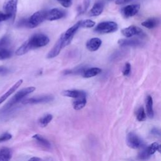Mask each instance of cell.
<instances>
[{"label":"cell","mask_w":161,"mask_h":161,"mask_svg":"<svg viewBox=\"0 0 161 161\" xmlns=\"http://www.w3.org/2000/svg\"><path fill=\"white\" fill-rule=\"evenodd\" d=\"M126 142L128 147L134 149L140 148L143 144L142 140L134 132H130L128 134Z\"/></svg>","instance_id":"cell-9"},{"label":"cell","mask_w":161,"mask_h":161,"mask_svg":"<svg viewBox=\"0 0 161 161\" xmlns=\"http://www.w3.org/2000/svg\"><path fill=\"white\" fill-rule=\"evenodd\" d=\"M8 73V69L7 68L0 66V75L6 74Z\"/></svg>","instance_id":"cell-37"},{"label":"cell","mask_w":161,"mask_h":161,"mask_svg":"<svg viewBox=\"0 0 161 161\" xmlns=\"http://www.w3.org/2000/svg\"><path fill=\"white\" fill-rule=\"evenodd\" d=\"M86 96H82V97L76 98L73 103V108L76 110H80L86 106Z\"/></svg>","instance_id":"cell-20"},{"label":"cell","mask_w":161,"mask_h":161,"mask_svg":"<svg viewBox=\"0 0 161 161\" xmlns=\"http://www.w3.org/2000/svg\"><path fill=\"white\" fill-rule=\"evenodd\" d=\"M36 88L34 86H30L23 88L19 91H18L13 97L9 100V102L0 110V113H3L7 112L10 108H12L15 105L23 100L27 95L33 92L36 90Z\"/></svg>","instance_id":"cell-2"},{"label":"cell","mask_w":161,"mask_h":161,"mask_svg":"<svg viewBox=\"0 0 161 161\" xmlns=\"http://www.w3.org/2000/svg\"><path fill=\"white\" fill-rule=\"evenodd\" d=\"M118 45L121 47H138L140 46L142 44V42L139 39H120L118 41Z\"/></svg>","instance_id":"cell-12"},{"label":"cell","mask_w":161,"mask_h":161,"mask_svg":"<svg viewBox=\"0 0 161 161\" xmlns=\"http://www.w3.org/2000/svg\"><path fill=\"white\" fill-rule=\"evenodd\" d=\"M105 7V3L103 1L96 2L91 10L89 12V16L90 17H97L100 15L103 12Z\"/></svg>","instance_id":"cell-13"},{"label":"cell","mask_w":161,"mask_h":161,"mask_svg":"<svg viewBox=\"0 0 161 161\" xmlns=\"http://www.w3.org/2000/svg\"><path fill=\"white\" fill-rule=\"evenodd\" d=\"M52 118H53V116L52 115L47 114V115L44 116L43 117H42L39 120V123L42 127H45L48 125V124L52 121Z\"/></svg>","instance_id":"cell-24"},{"label":"cell","mask_w":161,"mask_h":161,"mask_svg":"<svg viewBox=\"0 0 161 161\" xmlns=\"http://www.w3.org/2000/svg\"><path fill=\"white\" fill-rule=\"evenodd\" d=\"M140 9L139 4H133L126 6L121 9V14L125 18H130L137 14Z\"/></svg>","instance_id":"cell-10"},{"label":"cell","mask_w":161,"mask_h":161,"mask_svg":"<svg viewBox=\"0 0 161 161\" xmlns=\"http://www.w3.org/2000/svg\"><path fill=\"white\" fill-rule=\"evenodd\" d=\"M12 135L10 133L5 132L3 134L0 135V143L8 141L10 139H12Z\"/></svg>","instance_id":"cell-32"},{"label":"cell","mask_w":161,"mask_h":161,"mask_svg":"<svg viewBox=\"0 0 161 161\" xmlns=\"http://www.w3.org/2000/svg\"><path fill=\"white\" fill-rule=\"evenodd\" d=\"M118 29V24L112 21H102L97 25L94 28V31L97 33L105 34H111L117 31Z\"/></svg>","instance_id":"cell-4"},{"label":"cell","mask_w":161,"mask_h":161,"mask_svg":"<svg viewBox=\"0 0 161 161\" xmlns=\"http://www.w3.org/2000/svg\"><path fill=\"white\" fill-rule=\"evenodd\" d=\"M145 105H146V111L148 116L150 118L154 117V110H153V100L152 96L149 95L147 96L145 100Z\"/></svg>","instance_id":"cell-22"},{"label":"cell","mask_w":161,"mask_h":161,"mask_svg":"<svg viewBox=\"0 0 161 161\" xmlns=\"http://www.w3.org/2000/svg\"><path fill=\"white\" fill-rule=\"evenodd\" d=\"M160 20L157 18H150L142 23V25L148 29H152L158 26Z\"/></svg>","instance_id":"cell-21"},{"label":"cell","mask_w":161,"mask_h":161,"mask_svg":"<svg viewBox=\"0 0 161 161\" xmlns=\"http://www.w3.org/2000/svg\"><path fill=\"white\" fill-rule=\"evenodd\" d=\"M73 39H66L64 38L63 34L61 35L59 40L55 44L52 49L48 53L47 57L48 59H52L57 57L62 50V49L68 45H69L72 42Z\"/></svg>","instance_id":"cell-3"},{"label":"cell","mask_w":161,"mask_h":161,"mask_svg":"<svg viewBox=\"0 0 161 161\" xmlns=\"http://www.w3.org/2000/svg\"><path fill=\"white\" fill-rule=\"evenodd\" d=\"M12 157V151L8 147L0 149V161H10Z\"/></svg>","instance_id":"cell-19"},{"label":"cell","mask_w":161,"mask_h":161,"mask_svg":"<svg viewBox=\"0 0 161 161\" xmlns=\"http://www.w3.org/2000/svg\"><path fill=\"white\" fill-rule=\"evenodd\" d=\"M54 99V98L52 95H43L23 100H22V103L23 105H35L44 103L50 102L53 101Z\"/></svg>","instance_id":"cell-7"},{"label":"cell","mask_w":161,"mask_h":161,"mask_svg":"<svg viewBox=\"0 0 161 161\" xmlns=\"http://www.w3.org/2000/svg\"><path fill=\"white\" fill-rule=\"evenodd\" d=\"M121 34L126 38H131L135 36L140 37L145 36L144 31L140 28L135 25H131L122 29Z\"/></svg>","instance_id":"cell-8"},{"label":"cell","mask_w":161,"mask_h":161,"mask_svg":"<svg viewBox=\"0 0 161 161\" xmlns=\"http://www.w3.org/2000/svg\"><path fill=\"white\" fill-rule=\"evenodd\" d=\"M131 161H132V160H131Z\"/></svg>","instance_id":"cell-40"},{"label":"cell","mask_w":161,"mask_h":161,"mask_svg":"<svg viewBox=\"0 0 161 161\" xmlns=\"http://www.w3.org/2000/svg\"><path fill=\"white\" fill-rule=\"evenodd\" d=\"M89 3H90V1L89 0H84L83 4L81 6H79L78 8V11L79 14H82L84 13L87 9L88 8L89 6Z\"/></svg>","instance_id":"cell-29"},{"label":"cell","mask_w":161,"mask_h":161,"mask_svg":"<svg viewBox=\"0 0 161 161\" xmlns=\"http://www.w3.org/2000/svg\"><path fill=\"white\" fill-rule=\"evenodd\" d=\"M12 55V53L10 50L5 48H0V60L9 59Z\"/></svg>","instance_id":"cell-26"},{"label":"cell","mask_w":161,"mask_h":161,"mask_svg":"<svg viewBox=\"0 0 161 161\" xmlns=\"http://www.w3.org/2000/svg\"><path fill=\"white\" fill-rule=\"evenodd\" d=\"M102 69L99 68H91L86 69L83 73L82 75L85 78H89L98 75L102 73Z\"/></svg>","instance_id":"cell-18"},{"label":"cell","mask_w":161,"mask_h":161,"mask_svg":"<svg viewBox=\"0 0 161 161\" xmlns=\"http://www.w3.org/2000/svg\"><path fill=\"white\" fill-rule=\"evenodd\" d=\"M66 16V12L60 8H53L47 12L46 20L49 21H54L61 19Z\"/></svg>","instance_id":"cell-11"},{"label":"cell","mask_w":161,"mask_h":161,"mask_svg":"<svg viewBox=\"0 0 161 161\" xmlns=\"http://www.w3.org/2000/svg\"><path fill=\"white\" fill-rule=\"evenodd\" d=\"M62 94L66 97L73 98H78L82 96H86V93L83 91L80 90H65L62 92Z\"/></svg>","instance_id":"cell-16"},{"label":"cell","mask_w":161,"mask_h":161,"mask_svg":"<svg viewBox=\"0 0 161 161\" xmlns=\"http://www.w3.org/2000/svg\"><path fill=\"white\" fill-rule=\"evenodd\" d=\"M159 147H160V145L157 143L154 142L152 144L150 145H149V147H147V148H145V149L147 153L149 154V155L151 156L153 154H154L157 150H159Z\"/></svg>","instance_id":"cell-27"},{"label":"cell","mask_w":161,"mask_h":161,"mask_svg":"<svg viewBox=\"0 0 161 161\" xmlns=\"http://www.w3.org/2000/svg\"><path fill=\"white\" fill-rule=\"evenodd\" d=\"M17 26L18 27H28V19H21L18 21Z\"/></svg>","instance_id":"cell-34"},{"label":"cell","mask_w":161,"mask_h":161,"mask_svg":"<svg viewBox=\"0 0 161 161\" xmlns=\"http://www.w3.org/2000/svg\"><path fill=\"white\" fill-rule=\"evenodd\" d=\"M79 25H80V28H92L94 27L96 25V23L89 19H86V20H80L79 21Z\"/></svg>","instance_id":"cell-25"},{"label":"cell","mask_w":161,"mask_h":161,"mask_svg":"<svg viewBox=\"0 0 161 161\" xmlns=\"http://www.w3.org/2000/svg\"><path fill=\"white\" fill-rule=\"evenodd\" d=\"M9 19H10V17L8 15L6 14L5 13L0 12V22L7 21Z\"/></svg>","instance_id":"cell-35"},{"label":"cell","mask_w":161,"mask_h":161,"mask_svg":"<svg viewBox=\"0 0 161 161\" xmlns=\"http://www.w3.org/2000/svg\"><path fill=\"white\" fill-rule=\"evenodd\" d=\"M80 28L79 23L78 21L75 25L72 26L71 28H69L65 33L63 34V36L64 38L66 39H73V37L78 29Z\"/></svg>","instance_id":"cell-17"},{"label":"cell","mask_w":161,"mask_h":161,"mask_svg":"<svg viewBox=\"0 0 161 161\" xmlns=\"http://www.w3.org/2000/svg\"><path fill=\"white\" fill-rule=\"evenodd\" d=\"M102 44V41L99 38H92L86 42V48L91 52L98 50Z\"/></svg>","instance_id":"cell-15"},{"label":"cell","mask_w":161,"mask_h":161,"mask_svg":"<svg viewBox=\"0 0 161 161\" xmlns=\"http://www.w3.org/2000/svg\"><path fill=\"white\" fill-rule=\"evenodd\" d=\"M47 11H38L28 18V28H34L46 20Z\"/></svg>","instance_id":"cell-5"},{"label":"cell","mask_w":161,"mask_h":161,"mask_svg":"<svg viewBox=\"0 0 161 161\" xmlns=\"http://www.w3.org/2000/svg\"><path fill=\"white\" fill-rule=\"evenodd\" d=\"M50 42L49 38L43 34H37L32 36L28 40L25 41L17 50L16 55L20 56L26 54L30 50L40 48L47 45Z\"/></svg>","instance_id":"cell-1"},{"label":"cell","mask_w":161,"mask_h":161,"mask_svg":"<svg viewBox=\"0 0 161 161\" xmlns=\"http://www.w3.org/2000/svg\"><path fill=\"white\" fill-rule=\"evenodd\" d=\"M137 118L140 121H143L146 119V113L143 107H140L137 111Z\"/></svg>","instance_id":"cell-28"},{"label":"cell","mask_w":161,"mask_h":161,"mask_svg":"<svg viewBox=\"0 0 161 161\" xmlns=\"http://www.w3.org/2000/svg\"><path fill=\"white\" fill-rule=\"evenodd\" d=\"M122 73H123V76H128L130 75V74L131 73V65L130 64V63L126 62L125 64Z\"/></svg>","instance_id":"cell-31"},{"label":"cell","mask_w":161,"mask_h":161,"mask_svg":"<svg viewBox=\"0 0 161 161\" xmlns=\"http://www.w3.org/2000/svg\"><path fill=\"white\" fill-rule=\"evenodd\" d=\"M57 1L64 8H69L72 5V0H57Z\"/></svg>","instance_id":"cell-33"},{"label":"cell","mask_w":161,"mask_h":161,"mask_svg":"<svg viewBox=\"0 0 161 161\" xmlns=\"http://www.w3.org/2000/svg\"><path fill=\"white\" fill-rule=\"evenodd\" d=\"M18 0H5L3 4V10L5 13L10 17L14 21L17 11Z\"/></svg>","instance_id":"cell-6"},{"label":"cell","mask_w":161,"mask_h":161,"mask_svg":"<svg viewBox=\"0 0 161 161\" xmlns=\"http://www.w3.org/2000/svg\"><path fill=\"white\" fill-rule=\"evenodd\" d=\"M33 139H34L40 145H41L42 147L45 148V149H50L51 147V145L50 144V142L45 139V138H44L42 136L39 135V134H36L35 135L33 136Z\"/></svg>","instance_id":"cell-23"},{"label":"cell","mask_w":161,"mask_h":161,"mask_svg":"<svg viewBox=\"0 0 161 161\" xmlns=\"http://www.w3.org/2000/svg\"><path fill=\"white\" fill-rule=\"evenodd\" d=\"M152 133H153V134H154L155 135H159V131H158L157 129H154V130H152Z\"/></svg>","instance_id":"cell-39"},{"label":"cell","mask_w":161,"mask_h":161,"mask_svg":"<svg viewBox=\"0 0 161 161\" xmlns=\"http://www.w3.org/2000/svg\"><path fill=\"white\" fill-rule=\"evenodd\" d=\"M23 83V80L22 79H20L18 80L15 84H13L4 94H3L1 97H0V105L2 103H3L5 100H7L8 99V97L15 92V91H17L18 89V88L21 85V84Z\"/></svg>","instance_id":"cell-14"},{"label":"cell","mask_w":161,"mask_h":161,"mask_svg":"<svg viewBox=\"0 0 161 161\" xmlns=\"http://www.w3.org/2000/svg\"><path fill=\"white\" fill-rule=\"evenodd\" d=\"M134 0H116L115 2V3L116 5H123V4H126L128 3H130L134 2Z\"/></svg>","instance_id":"cell-36"},{"label":"cell","mask_w":161,"mask_h":161,"mask_svg":"<svg viewBox=\"0 0 161 161\" xmlns=\"http://www.w3.org/2000/svg\"><path fill=\"white\" fill-rule=\"evenodd\" d=\"M10 44V39L8 36H4L0 39V48H5Z\"/></svg>","instance_id":"cell-30"},{"label":"cell","mask_w":161,"mask_h":161,"mask_svg":"<svg viewBox=\"0 0 161 161\" xmlns=\"http://www.w3.org/2000/svg\"><path fill=\"white\" fill-rule=\"evenodd\" d=\"M28 161H42L41 159L39 157H31L28 160Z\"/></svg>","instance_id":"cell-38"}]
</instances>
